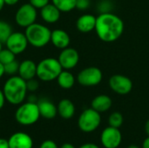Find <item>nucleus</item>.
<instances>
[{
	"instance_id": "nucleus-1",
	"label": "nucleus",
	"mask_w": 149,
	"mask_h": 148,
	"mask_svg": "<svg viewBox=\"0 0 149 148\" xmlns=\"http://www.w3.org/2000/svg\"><path fill=\"white\" fill-rule=\"evenodd\" d=\"M124 22L112 12L100 13L96 19L95 31L98 38L106 43L118 40L124 32Z\"/></svg>"
},
{
	"instance_id": "nucleus-2",
	"label": "nucleus",
	"mask_w": 149,
	"mask_h": 148,
	"mask_svg": "<svg viewBox=\"0 0 149 148\" xmlns=\"http://www.w3.org/2000/svg\"><path fill=\"white\" fill-rule=\"evenodd\" d=\"M3 92L8 103L13 106H19L27 96L26 81L20 76H10L3 84Z\"/></svg>"
},
{
	"instance_id": "nucleus-3",
	"label": "nucleus",
	"mask_w": 149,
	"mask_h": 148,
	"mask_svg": "<svg viewBox=\"0 0 149 148\" xmlns=\"http://www.w3.org/2000/svg\"><path fill=\"white\" fill-rule=\"evenodd\" d=\"M24 34L29 44L35 48H42L51 42L52 31L45 24L34 23L25 28Z\"/></svg>"
},
{
	"instance_id": "nucleus-4",
	"label": "nucleus",
	"mask_w": 149,
	"mask_h": 148,
	"mask_svg": "<svg viewBox=\"0 0 149 148\" xmlns=\"http://www.w3.org/2000/svg\"><path fill=\"white\" fill-rule=\"evenodd\" d=\"M63 71L58 58H45L37 64V78L44 82L57 79Z\"/></svg>"
},
{
	"instance_id": "nucleus-5",
	"label": "nucleus",
	"mask_w": 149,
	"mask_h": 148,
	"mask_svg": "<svg viewBox=\"0 0 149 148\" xmlns=\"http://www.w3.org/2000/svg\"><path fill=\"white\" fill-rule=\"evenodd\" d=\"M38 103L27 101L19 105L15 113L16 121L22 126H31L37 123L40 118Z\"/></svg>"
},
{
	"instance_id": "nucleus-6",
	"label": "nucleus",
	"mask_w": 149,
	"mask_h": 148,
	"mask_svg": "<svg viewBox=\"0 0 149 148\" xmlns=\"http://www.w3.org/2000/svg\"><path fill=\"white\" fill-rule=\"evenodd\" d=\"M100 123V113L93 109L92 107L84 110L78 119L79 128L86 133H90L97 130Z\"/></svg>"
},
{
	"instance_id": "nucleus-7",
	"label": "nucleus",
	"mask_w": 149,
	"mask_h": 148,
	"mask_svg": "<svg viewBox=\"0 0 149 148\" xmlns=\"http://www.w3.org/2000/svg\"><path fill=\"white\" fill-rule=\"evenodd\" d=\"M38 17V10L33 7L30 3L22 4L15 14L16 24L22 27L27 28L32 24L36 23Z\"/></svg>"
},
{
	"instance_id": "nucleus-8",
	"label": "nucleus",
	"mask_w": 149,
	"mask_h": 148,
	"mask_svg": "<svg viewBox=\"0 0 149 148\" xmlns=\"http://www.w3.org/2000/svg\"><path fill=\"white\" fill-rule=\"evenodd\" d=\"M103 79L101 70L95 66L86 67L79 72L77 76L78 83L86 87H92L98 85Z\"/></svg>"
},
{
	"instance_id": "nucleus-9",
	"label": "nucleus",
	"mask_w": 149,
	"mask_h": 148,
	"mask_svg": "<svg viewBox=\"0 0 149 148\" xmlns=\"http://www.w3.org/2000/svg\"><path fill=\"white\" fill-rule=\"evenodd\" d=\"M28 44L29 43L25 34L20 31H13L5 42L6 48L15 55L23 53L27 49Z\"/></svg>"
},
{
	"instance_id": "nucleus-10",
	"label": "nucleus",
	"mask_w": 149,
	"mask_h": 148,
	"mask_svg": "<svg viewBox=\"0 0 149 148\" xmlns=\"http://www.w3.org/2000/svg\"><path fill=\"white\" fill-rule=\"evenodd\" d=\"M109 86L115 93L120 95H127L131 92L133 89V82L125 75L115 74L109 79Z\"/></svg>"
},
{
	"instance_id": "nucleus-11",
	"label": "nucleus",
	"mask_w": 149,
	"mask_h": 148,
	"mask_svg": "<svg viewBox=\"0 0 149 148\" xmlns=\"http://www.w3.org/2000/svg\"><path fill=\"white\" fill-rule=\"evenodd\" d=\"M122 141V134L119 128L107 126L100 135V142L105 148H118Z\"/></svg>"
},
{
	"instance_id": "nucleus-12",
	"label": "nucleus",
	"mask_w": 149,
	"mask_h": 148,
	"mask_svg": "<svg viewBox=\"0 0 149 148\" xmlns=\"http://www.w3.org/2000/svg\"><path fill=\"white\" fill-rule=\"evenodd\" d=\"M58 60L63 70H71L76 67L79 64V54L76 49L68 46L61 50Z\"/></svg>"
},
{
	"instance_id": "nucleus-13",
	"label": "nucleus",
	"mask_w": 149,
	"mask_h": 148,
	"mask_svg": "<svg viewBox=\"0 0 149 148\" xmlns=\"http://www.w3.org/2000/svg\"><path fill=\"white\" fill-rule=\"evenodd\" d=\"M9 147L10 148H32L33 147V140L26 133L17 132L11 134L9 139Z\"/></svg>"
},
{
	"instance_id": "nucleus-14",
	"label": "nucleus",
	"mask_w": 149,
	"mask_h": 148,
	"mask_svg": "<svg viewBox=\"0 0 149 148\" xmlns=\"http://www.w3.org/2000/svg\"><path fill=\"white\" fill-rule=\"evenodd\" d=\"M61 16V11L52 3H49L47 5L40 9V17L46 24L57 23Z\"/></svg>"
},
{
	"instance_id": "nucleus-15",
	"label": "nucleus",
	"mask_w": 149,
	"mask_h": 148,
	"mask_svg": "<svg viewBox=\"0 0 149 148\" xmlns=\"http://www.w3.org/2000/svg\"><path fill=\"white\" fill-rule=\"evenodd\" d=\"M70 42H71L70 36L65 31L62 29H56L54 31H52L51 43L56 48L63 50L69 46Z\"/></svg>"
},
{
	"instance_id": "nucleus-16",
	"label": "nucleus",
	"mask_w": 149,
	"mask_h": 148,
	"mask_svg": "<svg viewBox=\"0 0 149 148\" xmlns=\"http://www.w3.org/2000/svg\"><path fill=\"white\" fill-rule=\"evenodd\" d=\"M97 17L92 14H84L76 21V28L82 33H88L95 30Z\"/></svg>"
},
{
	"instance_id": "nucleus-17",
	"label": "nucleus",
	"mask_w": 149,
	"mask_h": 148,
	"mask_svg": "<svg viewBox=\"0 0 149 148\" xmlns=\"http://www.w3.org/2000/svg\"><path fill=\"white\" fill-rule=\"evenodd\" d=\"M38 106L39 109L40 116L46 120H52L58 114V108L57 106L54 105L51 100L47 99H42L38 100Z\"/></svg>"
},
{
	"instance_id": "nucleus-18",
	"label": "nucleus",
	"mask_w": 149,
	"mask_h": 148,
	"mask_svg": "<svg viewBox=\"0 0 149 148\" xmlns=\"http://www.w3.org/2000/svg\"><path fill=\"white\" fill-rule=\"evenodd\" d=\"M18 76L25 81L37 77V64L31 59H25L19 64Z\"/></svg>"
},
{
	"instance_id": "nucleus-19",
	"label": "nucleus",
	"mask_w": 149,
	"mask_h": 148,
	"mask_svg": "<svg viewBox=\"0 0 149 148\" xmlns=\"http://www.w3.org/2000/svg\"><path fill=\"white\" fill-rule=\"evenodd\" d=\"M112 99L106 94H100L96 96L91 102V107L95 111L99 112L100 113L107 112L112 107Z\"/></svg>"
},
{
	"instance_id": "nucleus-20",
	"label": "nucleus",
	"mask_w": 149,
	"mask_h": 148,
	"mask_svg": "<svg viewBox=\"0 0 149 148\" xmlns=\"http://www.w3.org/2000/svg\"><path fill=\"white\" fill-rule=\"evenodd\" d=\"M58 114L64 120H70L75 114V106L72 100L68 99H61L58 106Z\"/></svg>"
},
{
	"instance_id": "nucleus-21",
	"label": "nucleus",
	"mask_w": 149,
	"mask_h": 148,
	"mask_svg": "<svg viewBox=\"0 0 149 148\" xmlns=\"http://www.w3.org/2000/svg\"><path fill=\"white\" fill-rule=\"evenodd\" d=\"M56 80L58 86L65 90L71 89L74 85L76 81L74 75L71 72H69V70H63Z\"/></svg>"
},
{
	"instance_id": "nucleus-22",
	"label": "nucleus",
	"mask_w": 149,
	"mask_h": 148,
	"mask_svg": "<svg viewBox=\"0 0 149 148\" xmlns=\"http://www.w3.org/2000/svg\"><path fill=\"white\" fill-rule=\"evenodd\" d=\"M51 2L61 12H69L76 9V0H51Z\"/></svg>"
},
{
	"instance_id": "nucleus-23",
	"label": "nucleus",
	"mask_w": 149,
	"mask_h": 148,
	"mask_svg": "<svg viewBox=\"0 0 149 148\" xmlns=\"http://www.w3.org/2000/svg\"><path fill=\"white\" fill-rule=\"evenodd\" d=\"M12 32L11 25L8 22L0 19V41L3 44H5L6 40Z\"/></svg>"
},
{
	"instance_id": "nucleus-24",
	"label": "nucleus",
	"mask_w": 149,
	"mask_h": 148,
	"mask_svg": "<svg viewBox=\"0 0 149 148\" xmlns=\"http://www.w3.org/2000/svg\"><path fill=\"white\" fill-rule=\"evenodd\" d=\"M123 121H124L123 115L119 112H114L111 113L108 118L109 126L113 127H116V128H120L122 126Z\"/></svg>"
},
{
	"instance_id": "nucleus-25",
	"label": "nucleus",
	"mask_w": 149,
	"mask_h": 148,
	"mask_svg": "<svg viewBox=\"0 0 149 148\" xmlns=\"http://www.w3.org/2000/svg\"><path fill=\"white\" fill-rule=\"evenodd\" d=\"M16 59V55L10 51L9 49L5 48V49H2L0 51V62L4 65L13 60Z\"/></svg>"
},
{
	"instance_id": "nucleus-26",
	"label": "nucleus",
	"mask_w": 149,
	"mask_h": 148,
	"mask_svg": "<svg viewBox=\"0 0 149 148\" xmlns=\"http://www.w3.org/2000/svg\"><path fill=\"white\" fill-rule=\"evenodd\" d=\"M19 62L17 61L16 59L4 65V72L7 75L13 76L18 73V69H19Z\"/></svg>"
},
{
	"instance_id": "nucleus-27",
	"label": "nucleus",
	"mask_w": 149,
	"mask_h": 148,
	"mask_svg": "<svg viewBox=\"0 0 149 148\" xmlns=\"http://www.w3.org/2000/svg\"><path fill=\"white\" fill-rule=\"evenodd\" d=\"M26 85H27V90L28 92H35L38 89L39 86V83L37 79H31L26 81Z\"/></svg>"
},
{
	"instance_id": "nucleus-28",
	"label": "nucleus",
	"mask_w": 149,
	"mask_h": 148,
	"mask_svg": "<svg viewBox=\"0 0 149 148\" xmlns=\"http://www.w3.org/2000/svg\"><path fill=\"white\" fill-rule=\"evenodd\" d=\"M91 5V0H76V9L86 10Z\"/></svg>"
},
{
	"instance_id": "nucleus-29",
	"label": "nucleus",
	"mask_w": 149,
	"mask_h": 148,
	"mask_svg": "<svg viewBox=\"0 0 149 148\" xmlns=\"http://www.w3.org/2000/svg\"><path fill=\"white\" fill-rule=\"evenodd\" d=\"M51 0H30V3L37 10H40L50 3Z\"/></svg>"
},
{
	"instance_id": "nucleus-30",
	"label": "nucleus",
	"mask_w": 149,
	"mask_h": 148,
	"mask_svg": "<svg viewBox=\"0 0 149 148\" xmlns=\"http://www.w3.org/2000/svg\"><path fill=\"white\" fill-rule=\"evenodd\" d=\"M39 148H58V147L55 141L52 140H46L41 143Z\"/></svg>"
},
{
	"instance_id": "nucleus-31",
	"label": "nucleus",
	"mask_w": 149,
	"mask_h": 148,
	"mask_svg": "<svg viewBox=\"0 0 149 148\" xmlns=\"http://www.w3.org/2000/svg\"><path fill=\"white\" fill-rule=\"evenodd\" d=\"M5 101H6V99H5V96L3 92V89H0V110L3 107Z\"/></svg>"
},
{
	"instance_id": "nucleus-32",
	"label": "nucleus",
	"mask_w": 149,
	"mask_h": 148,
	"mask_svg": "<svg viewBox=\"0 0 149 148\" xmlns=\"http://www.w3.org/2000/svg\"><path fill=\"white\" fill-rule=\"evenodd\" d=\"M0 148H10L8 140L3 139V138H0Z\"/></svg>"
},
{
	"instance_id": "nucleus-33",
	"label": "nucleus",
	"mask_w": 149,
	"mask_h": 148,
	"mask_svg": "<svg viewBox=\"0 0 149 148\" xmlns=\"http://www.w3.org/2000/svg\"><path fill=\"white\" fill-rule=\"evenodd\" d=\"M79 148H100L98 145L93 144V143H85L81 145Z\"/></svg>"
},
{
	"instance_id": "nucleus-34",
	"label": "nucleus",
	"mask_w": 149,
	"mask_h": 148,
	"mask_svg": "<svg viewBox=\"0 0 149 148\" xmlns=\"http://www.w3.org/2000/svg\"><path fill=\"white\" fill-rule=\"evenodd\" d=\"M18 2H19V0H4V3L9 6L16 5Z\"/></svg>"
},
{
	"instance_id": "nucleus-35",
	"label": "nucleus",
	"mask_w": 149,
	"mask_h": 148,
	"mask_svg": "<svg viewBox=\"0 0 149 148\" xmlns=\"http://www.w3.org/2000/svg\"><path fill=\"white\" fill-rule=\"evenodd\" d=\"M142 148H149V136H148L144 140V141L142 143Z\"/></svg>"
},
{
	"instance_id": "nucleus-36",
	"label": "nucleus",
	"mask_w": 149,
	"mask_h": 148,
	"mask_svg": "<svg viewBox=\"0 0 149 148\" xmlns=\"http://www.w3.org/2000/svg\"><path fill=\"white\" fill-rule=\"evenodd\" d=\"M5 74L4 72V65L0 62V79H2V77Z\"/></svg>"
},
{
	"instance_id": "nucleus-37",
	"label": "nucleus",
	"mask_w": 149,
	"mask_h": 148,
	"mask_svg": "<svg viewBox=\"0 0 149 148\" xmlns=\"http://www.w3.org/2000/svg\"><path fill=\"white\" fill-rule=\"evenodd\" d=\"M60 148H76L72 144H71V143H64Z\"/></svg>"
},
{
	"instance_id": "nucleus-38",
	"label": "nucleus",
	"mask_w": 149,
	"mask_h": 148,
	"mask_svg": "<svg viewBox=\"0 0 149 148\" xmlns=\"http://www.w3.org/2000/svg\"><path fill=\"white\" fill-rule=\"evenodd\" d=\"M145 131H146L147 135L149 136V120L146 122V125H145Z\"/></svg>"
},
{
	"instance_id": "nucleus-39",
	"label": "nucleus",
	"mask_w": 149,
	"mask_h": 148,
	"mask_svg": "<svg viewBox=\"0 0 149 148\" xmlns=\"http://www.w3.org/2000/svg\"><path fill=\"white\" fill-rule=\"evenodd\" d=\"M5 3H4V0H0V12L2 11V10L3 9Z\"/></svg>"
},
{
	"instance_id": "nucleus-40",
	"label": "nucleus",
	"mask_w": 149,
	"mask_h": 148,
	"mask_svg": "<svg viewBox=\"0 0 149 148\" xmlns=\"http://www.w3.org/2000/svg\"><path fill=\"white\" fill-rule=\"evenodd\" d=\"M127 148H140L138 146H135V145H130Z\"/></svg>"
},
{
	"instance_id": "nucleus-41",
	"label": "nucleus",
	"mask_w": 149,
	"mask_h": 148,
	"mask_svg": "<svg viewBox=\"0 0 149 148\" xmlns=\"http://www.w3.org/2000/svg\"><path fill=\"white\" fill-rule=\"evenodd\" d=\"M3 49V43L0 41V51H1V50Z\"/></svg>"
}]
</instances>
